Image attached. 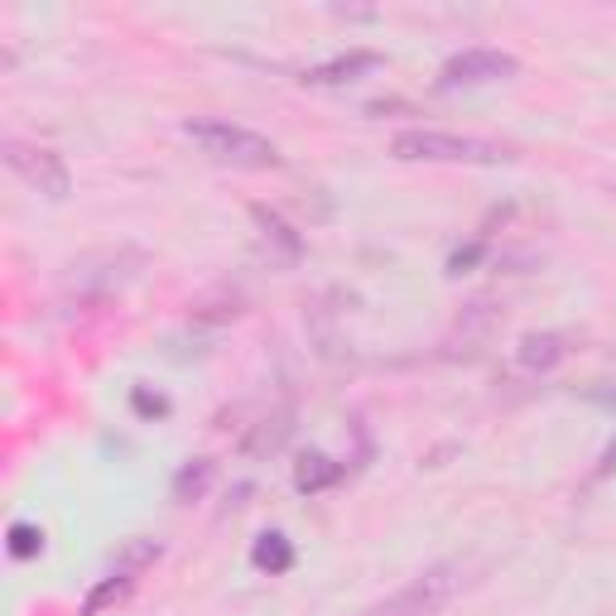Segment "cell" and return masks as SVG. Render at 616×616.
<instances>
[{"label": "cell", "instance_id": "obj_3", "mask_svg": "<svg viewBox=\"0 0 616 616\" xmlns=\"http://www.w3.org/2000/svg\"><path fill=\"white\" fill-rule=\"evenodd\" d=\"M463 582H467V568L463 564H433V568H424L419 578H410L400 592H390L386 602H376V607H366L362 616H439L448 602L463 592Z\"/></svg>", "mask_w": 616, "mask_h": 616}, {"label": "cell", "instance_id": "obj_11", "mask_svg": "<svg viewBox=\"0 0 616 616\" xmlns=\"http://www.w3.org/2000/svg\"><path fill=\"white\" fill-rule=\"evenodd\" d=\"M130 582H136V574H121V568H116V574H111V578H102L92 592H87L83 616H97L102 607H111V602H116V598H126V592H130Z\"/></svg>", "mask_w": 616, "mask_h": 616}, {"label": "cell", "instance_id": "obj_2", "mask_svg": "<svg viewBox=\"0 0 616 616\" xmlns=\"http://www.w3.org/2000/svg\"><path fill=\"white\" fill-rule=\"evenodd\" d=\"M395 160H429V164H506L511 150L481 136H453V130H400L390 140Z\"/></svg>", "mask_w": 616, "mask_h": 616}, {"label": "cell", "instance_id": "obj_13", "mask_svg": "<svg viewBox=\"0 0 616 616\" xmlns=\"http://www.w3.org/2000/svg\"><path fill=\"white\" fill-rule=\"evenodd\" d=\"M5 549L15 558H39L43 554V530L39 525H29V520H15L10 525V535H5Z\"/></svg>", "mask_w": 616, "mask_h": 616}, {"label": "cell", "instance_id": "obj_4", "mask_svg": "<svg viewBox=\"0 0 616 616\" xmlns=\"http://www.w3.org/2000/svg\"><path fill=\"white\" fill-rule=\"evenodd\" d=\"M5 164L25 178L35 193L53 198V203H63V198L73 193V174L68 164L59 160L53 150H43V144H25V140H5Z\"/></svg>", "mask_w": 616, "mask_h": 616}, {"label": "cell", "instance_id": "obj_14", "mask_svg": "<svg viewBox=\"0 0 616 616\" xmlns=\"http://www.w3.org/2000/svg\"><path fill=\"white\" fill-rule=\"evenodd\" d=\"M150 558H160V544H154V540H136V544L126 549V554L116 558V568H121V574H140Z\"/></svg>", "mask_w": 616, "mask_h": 616}, {"label": "cell", "instance_id": "obj_8", "mask_svg": "<svg viewBox=\"0 0 616 616\" xmlns=\"http://www.w3.org/2000/svg\"><path fill=\"white\" fill-rule=\"evenodd\" d=\"M251 558H255V568H261V574H271V578L275 574H289V568H294V544H289L279 530H265L261 540H255Z\"/></svg>", "mask_w": 616, "mask_h": 616}, {"label": "cell", "instance_id": "obj_5", "mask_svg": "<svg viewBox=\"0 0 616 616\" xmlns=\"http://www.w3.org/2000/svg\"><path fill=\"white\" fill-rule=\"evenodd\" d=\"M520 73V63L511 59V53H501V49H463V53H453V59L443 63V77H439V87H491V83H511V77Z\"/></svg>", "mask_w": 616, "mask_h": 616}, {"label": "cell", "instance_id": "obj_12", "mask_svg": "<svg viewBox=\"0 0 616 616\" xmlns=\"http://www.w3.org/2000/svg\"><path fill=\"white\" fill-rule=\"evenodd\" d=\"M251 217L261 222V231H265V237L285 246V255H299V251H304V241H299L294 231L285 227V217H279V212H271V208H261V203H255V208H251Z\"/></svg>", "mask_w": 616, "mask_h": 616}, {"label": "cell", "instance_id": "obj_6", "mask_svg": "<svg viewBox=\"0 0 616 616\" xmlns=\"http://www.w3.org/2000/svg\"><path fill=\"white\" fill-rule=\"evenodd\" d=\"M376 68H386V59L372 49H352V53H342V59H332V63H318V68H309L304 83H318V87H342V83H356V77H366V73H376Z\"/></svg>", "mask_w": 616, "mask_h": 616}, {"label": "cell", "instance_id": "obj_10", "mask_svg": "<svg viewBox=\"0 0 616 616\" xmlns=\"http://www.w3.org/2000/svg\"><path fill=\"white\" fill-rule=\"evenodd\" d=\"M212 473H217V467H212L208 457H198V463H188L184 473L174 477V501H198V496H203V491L212 487Z\"/></svg>", "mask_w": 616, "mask_h": 616}, {"label": "cell", "instance_id": "obj_7", "mask_svg": "<svg viewBox=\"0 0 616 616\" xmlns=\"http://www.w3.org/2000/svg\"><path fill=\"white\" fill-rule=\"evenodd\" d=\"M564 356H568V342L558 332H530V338H520V362L530 372H554Z\"/></svg>", "mask_w": 616, "mask_h": 616}, {"label": "cell", "instance_id": "obj_1", "mask_svg": "<svg viewBox=\"0 0 616 616\" xmlns=\"http://www.w3.org/2000/svg\"><path fill=\"white\" fill-rule=\"evenodd\" d=\"M184 136L217 164H237V169H275L279 164L275 140H265L251 126H237V121H222V116L184 121Z\"/></svg>", "mask_w": 616, "mask_h": 616}, {"label": "cell", "instance_id": "obj_15", "mask_svg": "<svg viewBox=\"0 0 616 616\" xmlns=\"http://www.w3.org/2000/svg\"><path fill=\"white\" fill-rule=\"evenodd\" d=\"M130 400H136V410L144 414V419H150V414H169V400H164V395H150V390H136Z\"/></svg>", "mask_w": 616, "mask_h": 616}, {"label": "cell", "instance_id": "obj_9", "mask_svg": "<svg viewBox=\"0 0 616 616\" xmlns=\"http://www.w3.org/2000/svg\"><path fill=\"white\" fill-rule=\"evenodd\" d=\"M338 477H342V467L332 463V457H323V453H309L304 463L294 467V487L304 491V496H313V491H323V487H332Z\"/></svg>", "mask_w": 616, "mask_h": 616}]
</instances>
